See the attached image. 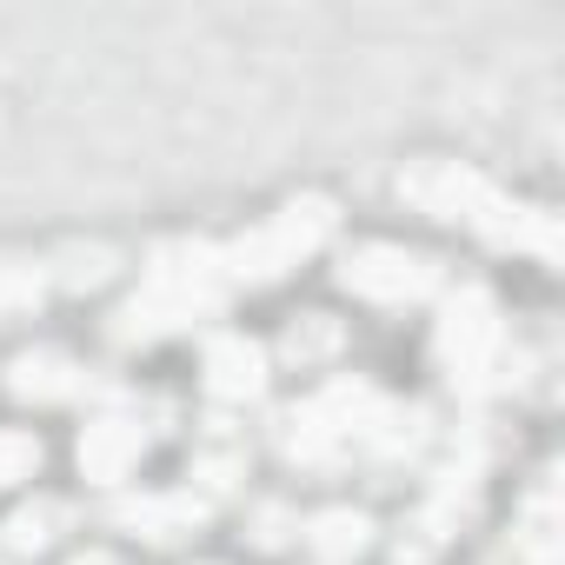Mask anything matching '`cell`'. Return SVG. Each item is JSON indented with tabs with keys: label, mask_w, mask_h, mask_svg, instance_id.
I'll use <instances>...</instances> for the list:
<instances>
[{
	"label": "cell",
	"mask_w": 565,
	"mask_h": 565,
	"mask_svg": "<svg viewBox=\"0 0 565 565\" xmlns=\"http://www.w3.org/2000/svg\"><path fill=\"white\" fill-rule=\"evenodd\" d=\"M525 545H532V558H552V505H545V499H539L532 519H525Z\"/></svg>",
	"instance_id": "2e32d148"
},
{
	"label": "cell",
	"mask_w": 565,
	"mask_h": 565,
	"mask_svg": "<svg viewBox=\"0 0 565 565\" xmlns=\"http://www.w3.org/2000/svg\"><path fill=\"white\" fill-rule=\"evenodd\" d=\"M134 466H140V426H127V419H94V426L81 433V472H87V479L114 486V479H127Z\"/></svg>",
	"instance_id": "52a82bcc"
},
{
	"label": "cell",
	"mask_w": 565,
	"mask_h": 565,
	"mask_svg": "<svg viewBox=\"0 0 565 565\" xmlns=\"http://www.w3.org/2000/svg\"><path fill=\"white\" fill-rule=\"evenodd\" d=\"M439 360L466 386H479L492 373V360H499V313H492V300L479 287L446 307V320H439Z\"/></svg>",
	"instance_id": "7a4b0ae2"
},
{
	"label": "cell",
	"mask_w": 565,
	"mask_h": 565,
	"mask_svg": "<svg viewBox=\"0 0 565 565\" xmlns=\"http://www.w3.org/2000/svg\"><path fill=\"white\" fill-rule=\"evenodd\" d=\"M492 246H512V253H539V259H558V220L545 206H505L492 200L479 220H472Z\"/></svg>",
	"instance_id": "5b68a950"
},
{
	"label": "cell",
	"mask_w": 565,
	"mask_h": 565,
	"mask_svg": "<svg viewBox=\"0 0 565 565\" xmlns=\"http://www.w3.org/2000/svg\"><path fill=\"white\" fill-rule=\"evenodd\" d=\"M67 512L54 505V499H34V505H21L14 519H8V545H21V552H41L47 539H54V525H61Z\"/></svg>",
	"instance_id": "8fae6325"
},
{
	"label": "cell",
	"mask_w": 565,
	"mask_h": 565,
	"mask_svg": "<svg viewBox=\"0 0 565 565\" xmlns=\"http://www.w3.org/2000/svg\"><path fill=\"white\" fill-rule=\"evenodd\" d=\"M366 539H373L366 512H347V505H333V512H320V519H313V552H320L327 565H347V558H360V552H366Z\"/></svg>",
	"instance_id": "30bf717a"
},
{
	"label": "cell",
	"mask_w": 565,
	"mask_h": 565,
	"mask_svg": "<svg viewBox=\"0 0 565 565\" xmlns=\"http://www.w3.org/2000/svg\"><path fill=\"white\" fill-rule=\"evenodd\" d=\"M34 466H41V439H28V433H0V486L28 479Z\"/></svg>",
	"instance_id": "7c38bea8"
},
{
	"label": "cell",
	"mask_w": 565,
	"mask_h": 565,
	"mask_svg": "<svg viewBox=\"0 0 565 565\" xmlns=\"http://www.w3.org/2000/svg\"><path fill=\"white\" fill-rule=\"evenodd\" d=\"M399 193H406L419 213H433V220H479V213L499 200V193H492L472 167H459V160H419V167H406Z\"/></svg>",
	"instance_id": "277c9868"
},
{
	"label": "cell",
	"mask_w": 565,
	"mask_h": 565,
	"mask_svg": "<svg viewBox=\"0 0 565 565\" xmlns=\"http://www.w3.org/2000/svg\"><path fill=\"white\" fill-rule=\"evenodd\" d=\"M41 300V273L34 266H0V307H34Z\"/></svg>",
	"instance_id": "4fadbf2b"
},
{
	"label": "cell",
	"mask_w": 565,
	"mask_h": 565,
	"mask_svg": "<svg viewBox=\"0 0 565 565\" xmlns=\"http://www.w3.org/2000/svg\"><path fill=\"white\" fill-rule=\"evenodd\" d=\"M206 386H213L220 399H253V393L266 386V353H259L246 333H220V340L206 347Z\"/></svg>",
	"instance_id": "8992f818"
},
{
	"label": "cell",
	"mask_w": 565,
	"mask_h": 565,
	"mask_svg": "<svg viewBox=\"0 0 565 565\" xmlns=\"http://www.w3.org/2000/svg\"><path fill=\"white\" fill-rule=\"evenodd\" d=\"M333 340H340V333H333L327 320H307V327H294L287 347H294V360H320V353H333Z\"/></svg>",
	"instance_id": "5bb4252c"
},
{
	"label": "cell",
	"mask_w": 565,
	"mask_h": 565,
	"mask_svg": "<svg viewBox=\"0 0 565 565\" xmlns=\"http://www.w3.org/2000/svg\"><path fill=\"white\" fill-rule=\"evenodd\" d=\"M8 386L21 393V399H67L74 393V360L67 353H21L14 366H8Z\"/></svg>",
	"instance_id": "ba28073f"
},
{
	"label": "cell",
	"mask_w": 565,
	"mask_h": 565,
	"mask_svg": "<svg viewBox=\"0 0 565 565\" xmlns=\"http://www.w3.org/2000/svg\"><path fill=\"white\" fill-rule=\"evenodd\" d=\"M327 233H333V206L307 193V200H294L287 213H279L273 226H259V233L233 239V246H226V273H233V279H273V273L300 266Z\"/></svg>",
	"instance_id": "6da1fadb"
},
{
	"label": "cell",
	"mask_w": 565,
	"mask_h": 565,
	"mask_svg": "<svg viewBox=\"0 0 565 565\" xmlns=\"http://www.w3.org/2000/svg\"><path fill=\"white\" fill-rule=\"evenodd\" d=\"M340 279L360 300H419V294H433L439 266L426 253H406V246H360V253H347Z\"/></svg>",
	"instance_id": "3957f363"
},
{
	"label": "cell",
	"mask_w": 565,
	"mask_h": 565,
	"mask_svg": "<svg viewBox=\"0 0 565 565\" xmlns=\"http://www.w3.org/2000/svg\"><path fill=\"white\" fill-rule=\"evenodd\" d=\"M67 565H114V552H81V558H67Z\"/></svg>",
	"instance_id": "e0dca14e"
},
{
	"label": "cell",
	"mask_w": 565,
	"mask_h": 565,
	"mask_svg": "<svg viewBox=\"0 0 565 565\" xmlns=\"http://www.w3.org/2000/svg\"><path fill=\"white\" fill-rule=\"evenodd\" d=\"M107 279V253H67V287H100Z\"/></svg>",
	"instance_id": "9a60e30c"
},
{
	"label": "cell",
	"mask_w": 565,
	"mask_h": 565,
	"mask_svg": "<svg viewBox=\"0 0 565 565\" xmlns=\"http://www.w3.org/2000/svg\"><path fill=\"white\" fill-rule=\"evenodd\" d=\"M206 519V505L193 499V492H173V499H140V505H127V525H140L147 539H186L193 525Z\"/></svg>",
	"instance_id": "9c48e42d"
}]
</instances>
